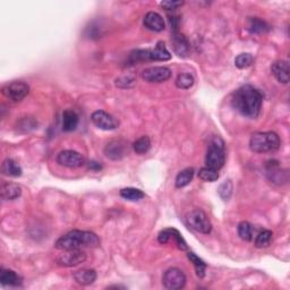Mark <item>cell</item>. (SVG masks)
<instances>
[{
  "label": "cell",
  "mask_w": 290,
  "mask_h": 290,
  "mask_svg": "<svg viewBox=\"0 0 290 290\" xmlns=\"http://www.w3.org/2000/svg\"><path fill=\"white\" fill-rule=\"evenodd\" d=\"M171 42H173V47L176 54L179 57H186L190 54V43L187 41L186 36L181 33H175L173 39H171Z\"/></svg>",
  "instance_id": "cell-16"
},
{
  "label": "cell",
  "mask_w": 290,
  "mask_h": 290,
  "mask_svg": "<svg viewBox=\"0 0 290 290\" xmlns=\"http://www.w3.org/2000/svg\"><path fill=\"white\" fill-rule=\"evenodd\" d=\"M95 167H97V170L101 169V166H100V165H97V162H91V165H90V168H91V169H95Z\"/></svg>",
  "instance_id": "cell-36"
},
{
  "label": "cell",
  "mask_w": 290,
  "mask_h": 290,
  "mask_svg": "<svg viewBox=\"0 0 290 290\" xmlns=\"http://www.w3.org/2000/svg\"><path fill=\"white\" fill-rule=\"evenodd\" d=\"M30 92V88L26 83L20 81H15L11 83L7 84L5 88L2 89V93L5 95L8 99H10L14 102H19L23 99H25V97Z\"/></svg>",
  "instance_id": "cell-7"
},
{
  "label": "cell",
  "mask_w": 290,
  "mask_h": 290,
  "mask_svg": "<svg viewBox=\"0 0 290 290\" xmlns=\"http://www.w3.org/2000/svg\"><path fill=\"white\" fill-rule=\"evenodd\" d=\"M142 77L148 83H163L171 77V71L168 67L163 66L149 67L143 71Z\"/></svg>",
  "instance_id": "cell-9"
},
{
  "label": "cell",
  "mask_w": 290,
  "mask_h": 290,
  "mask_svg": "<svg viewBox=\"0 0 290 290\" xmlns=\"http://www.w3.org/2000/svg\"><path fill=\"white\" fill-rule=\"evenodd\" d=\"M1 171L3 175L9 176V177H19L22 175V168H20L17 162H15L11 159H6L2 163Z\"/></svg>",
  "instance_id": "cell-23"
},
{
  "label": "cell",
  "mask_w": 290,
  "mask_h": 290,
  "mask_svg": "<svg viewBox=\"0 0 290 290\" xmlns=\"http://www.w3.org/2000/svg\"><path fill=\"white\" fill-rule=\"evenodd\" d=\"M271 72L279 83L288 84L290 80V68L287 60H278L272 64Z\"/></svg>",
  "instance_id": "cell-14"
},
{
  "label": "cell",
  "mask_w": 290,
  "mask_h": 290,
  "mask_svg": "<svg viewBox=\"0 0 290 290\" xmlns=\"http://www.w3.org/2000/svg\"><path fill=\"white\" fill-rule=\"evenodd\" d=\"M158 240L160 244H168L169 242H173L177 245V247L182 251H186L189 246L185 242V239L183 238L181 232L178 230L174 229V228H168V229L162 230L158 236Z\"/></svg>",
  "instance_id": "cell-13"
},
{
  "label": "cell",
  "mask_w": 290,
  "mask_h": 290,
  "mask_svg": "<svg viewBox=\"0 0 290 290\" xmlns=\"http://www.w3.org/2000/svg\"><path fill=\"white\" fill-rule=\"evenodd\" d=\"M267 175L270 178V181L273 183L281 182V173H280V167L279 163L277 161H270L267 165Z\"/></svg>",
  "instance_id": "cell-31"
},
{
  "label": "cell",
  "mask_w": 290,
  "mask_h": 290,
  "mask_svg": "<svg viewBox=\"0 0 290 290\" xmlns=\"http://www.w3.org/2000/svg\"><path fill=\"white\" fill-rule=\"evenodd\" d=\"M254 63V58L251 54H240L236 57L235 65L237 68L245 69L252 66V64Z\"/></svg>",
  "instance_id": "cell-33"
},
{
  "label": "cell",
  "mask_w": 290,
  "mask_h": 290,
  "mask_svg": "<svg viewBox=\"0 0 290 290\" xmlns=\"http://www.w3.org/2000/svg\"><path fill=\"white\" fill-rule=\"evenodd\" d=\"M91 120L97 128L103 130H113L119 126V121L110 113L103 111V110H97V111L93 112Z\"/></svg>",
  "instance_id": "cell-10"
},
{
  "label": "cell",
  "mask_w": 290,
  "mask_h": 290,
  "mask_svg": "<svg viewBox=\"0 0 290 290\" xmlns=\"http://www.w3.org/2000/svg\"><path fill=\"white\" fill-rule=\"evenodd\" d=\"M280 145V137L275 132H257L250 140V148L255 153L276 152Z\"/></svg>",
  "instance_id": "cell-3"
},
{
  "label": "cell",
  "mask_w": 290,
  "mask_h": 290,
  "mask_svg": "<svg viewBox=\"0 0 290 290\" xmlns=\"http://www.w3.org/2000/svg\"><path fill=\"white\" fill-rule=\"evenodd\" d=\"M160 5L166 10H175L177 8L182 7L184 5V1H171V0H168V1H162Z\"/></svg>",
  "instance_id": "cell-35"
},
{
  "label": "cell",
  "mask_w": 290,
  "mask_h": 290,
  "mask_svg": "<svg viewBox=\"0 0 290 290\" xmlns=\"http://www.w3.org/2000/svg\"><path fill=\"white\" fill-rule=\"evenodd\" d=\"M198 177L201 181L206 183H213L219 179L218 170L209 168V167H204L198 171Z\"/></svg>",
  "instance_id": "cell-29"
},
{
  "label": "cell",
  "mask_w": 290,
  "mask_h": 290,
  "mask_svg": "<svg viewBox=\"0 0 290 290\" xmlns=\"http://www.w3.org/2000/svg\"><path fill=\"white\" fill-rule=\"evenodd\" d=\"M151 148V140L149 136H141L138 140L134 142L133 149L137 154H145Z\"/></svg>",
  "instance_id": "cell-28"
},
{
  "label": "cell",
  "mask_w": 290,
  "mask_h": 290,
  "mask_svg": "<svg viewBox=\"0 0 290 290\" xmlns=\"http://www.w3.org/2000/svg\"><path fill=\"white\" fill-rule=\"evenodd\" d=\"M85 260H87V253L81 250L64 251L63 254H60L56 259L58 265L66 268L76 267V265H80L81 263L85 262Z\"/></svg>",
  "instance_id": "cell-8"
},
{
  "label": "cell",
  "mask_w": 290,
  "mask_h": 290,
  "mask_svg": "<svg viewBox=\"0 0 290 290\" xmlns=\"http://www.w3.org/2000/svg\"><path fill=\"white\" fill-rule=\"evenodd\" d=\"M79 126V116L73 110H65L63 113V129L65 132L75 130Z\"/></svg>",
  "instance_id": "cell-21"
},
{
  "label": "cell",
  "mask_w": 290,
  "mask_h": 290,
  "mask_svg": "<svg viewBox=\"0 0 290 290\" xmlns=\"http://www.w3.org/2000/svg\"><path fill=\"white\" fill-rule=\"evenodd\" d=\"M22 195V189L17 184L7 183L1 186V197L5 201H14Z\"/></svg>",
  "instance_id": "cell-18"
},
{
  "label": "cell",
  "mask_w": 290,
  "mask_h": 290,
  "mask_svg": "<svg viewBox=\"0 0 290 290\" xmlns=\"http://www.w3.org/2000/svg\"><path fill=\"white\" fill-rule=\"evenodd\" d=\"M224 161H226V152H224V144L221 138L215 136L212 138V141L207 149L205 163L209 168L219 170L221 169Z\"/></svg>",
  "instance_id": "cell-4"
},
{
  "label": "cell",
  "mask_w": 290,
  "mask_h": 290,
  "mask_svg": "<svg viewBox=\"0 0 290 290\" xmlns=\"http://www.w3.org/2000/svg\"><path fill=\"white\" fill-rule=\"evenodd\" d=\"M100 239L95 232L72 230L56 242V248L60 251L81 250L82 247H97Z\"/></svg>",
  "instance_id": "cell-2"
},
{
  "label": "cell",
  "mask_w": 290,
  "mask_h": 290,
  "mask_svg": "<svg viewBox=\"0 0 290 290\" xmlns=\"http://www.w3.org/2000/svg\"><path fill=\"white\" fill-rule=\"evenodd\" d=\"M187 257H189V260L193 263L197 277L204 278V276H205V270H206V264L204 263V261L199 259L197 255H195L194 253H192V252H190L189 254H187Z\"/></svg>",
  "instance_id": "cell-26"
},
{
  "label": "cell",
  "mask_w": 290,
  "mask_h": 290,
  "mask_svg": "<svg viewBox=\"0 0 290 290\" xmlns=\"http://www.w3.org/2000/svg\"><path fill=\"white\" fill-rule=\"evenodd\" d=\"M238 235L245 242H251L253 238V228L251 223L243 221L238 224Z\"/></svg>",
  "instance_id": "cell-32"
},
{
  "label": "cell",
  "mask_w": 290,
  "mask_h": 290,
  "mask_svg": "<svg viewBox=\"0 0 290 290\" xmlns=\"http://www.w3.org/2000/svg\"><path fill=\"white\" fill-rule=\"evenodd\" d=\"M247 28L250 30V32L253 34L267 33V32L270 30V27H269V25L264 22V20L257 18V17H250V18H248Z\"/></svg>",
  "instance_id": "cell-22"
},
{
  "label": "cell",
  "mask_w": 290,
  "mask_h": 290,
  "mask_svg": "<svg viewBox=\"0 0 290 290\" xmlns=\"http://www.w3.org/2000/svg\"><path fill=\"white\" fill-rule=\"evenodd\" d=\"M194 84V77L189 73H183L179 74L176 79V87L182 90H189Z\"/></svg>",
  "instance_id": "cell-30"
},
{
  "label": "cell",
  "mask_w": 290,
  "mask_h": 290,
  "mask_svg": "<svg viewBox=\"0 0 290 290\" xmlns=\"http://www.w3.org/2000/svg\"><path fill=\"white\" fill-rule=\"evenodd\" d=\"M0 283L2 286H17L22 285V278L13 270H8V269H1L0 272Z\"/></svg>",
  "instance_id": "cell-20"
},
{
  "label": "cell",
  "mask_w": 290,
  "mask_h": 290,
  "mask_svg": "<svg viewBox=\"0 0 290 290\" xmlns=\"http://www.w3.org/2000/svg\"><path fill=\"white\" fill-rule=\"evenodd\" d=\"M194 177V169L193 168H186L182 170L181 173L178 174L177 178H176V187L177 189H183L189 185V184L193 181Z\"/></svg>",
  "instance_id": "cell-24"
},
{
  "label": "cell",
  "mask_w": 290,
  "mask_h": 290,
  "mask_svg": "<svg viewBox=\"0 0 290 290\" xmlns=\"http://www.w3.org/2000/svg\"><path fill=\"white\" fill-rule=\"evenodd\" d=\"M128 153V144L122 140L110 141L104 148L105 157L111 160H121Z\"/></svg>",
  "instance_id": "cell-12"
},
{
  "label": "cell",
  "mask_w": 290,
  "mask_h": 290,
  "mask_svg": "<svg viewBox=\"0 0 290 290\" xmlns=\"http://www.w3.org/2000/svg\"><path fill=\"white\" fill-rule=\"evenodd\" d=\"M231 103L240 115L254 119L260 115L263 96L252 85H243L237 89L231 97Z\"/></svg>",
  "instance_id": "cell-1"
},
{
  "label": "cell",
  "mask_w": 290,
  "mask_h": 290,
  "mask_svg": "<svg viewBox=\"0 0 290 290\" xmlns=\"http://www.w3.org/2000/svg\"><path fill=\"white\" fill-rule=\"evenodd\" d=\"M272 237H273V232L271 230L261 231L255 238V243H254L255 246L257 248L269 247L272 242Z\"/></svg>",
  "instance_id": "cell-27"
},
{
  "label": "cell",
  "mask_w": 290,
  "mask_h": 290,
  "mask_svg": "<svg viewBox=\"0 0 290 290\" xmlns=\"http://www.w3.org/2000/svg\"><path fill=\"white\" fill-rule=\"evenodd\" d=\"M171 58L170 52L162 41H159L153 49H150V60L167 61Z\"/></svg>",
  "instance_id": "cell-19"
},
{
  "label": "cell",
  "mask_w": 290,
  "mask_h": 290,
  "mask_svg": "<svg viewBox=\"0 0 290 290\" xmlns=\"http://www.w3.org/2000/svg\"><path fill=\"white\" fill-rule=\"evenodd\" d=\"M143 23H144V26L146 28H149L150 31L153 32H161L166 28V23L165 20H163L162 16L160 14L155 13V11H149V13L145 15Z\"/></svg>",
  "instance_id": "cell-15"
},
{
  "label": "cell",
  "mask_w": 290,
  "mask_h": 290,
  "mask_svg": "<svg viewBox=\"0 0 290 290\" xmlns=\"http://www.w3.org/2000/svg\"><path fill=\"white\" fill-rule=\"evenodd\" d=\"M57 162L67 168H80L85 163V159L81 153L73 150H65L57 155Z\"/></svg>",
  "instance_id": "cell-11"
},
{
  "label": "cell",
  "mask_w": 290,
  "mask_h": 290,
  "mask_svg": "<svg viewBox=\"0 0 290 290\" xmlns=\"http://www.w3.org/2000/svg\"><path fill=\"white\" fill-rule=\"evenodd\" d=\"M120 196L122 198L127 199L130 202H137L144 197L145 194L142 191L137 189H133V187H127V189H122L120 191Z\"/></svg>",
  "instance_id": "cell-25"
},
{
  "label": "cell",
  "mask_w": 290,
  "mask_h": 290,
  "mask_svg": "<svg viewBox=\"0 0 290 290\" xmlns=\"http://www.w3.org/2000/svg\"><path fill=\"white\" fill-rule=\"evenodd\" d=\"M185 221L190 228L201 234L209 235L212 230L210 219L207 218L205 212L199 209L190 211L185 216Z\"/></svg>",
  "instance_id": "cell-5"
},
{
  "label": "cell",
  "mask_w": 290,
  "mask_h": 290,
  "mask_svg": "<svg viewBox=\"0 0 290 290\" xmlns=\"http://www.w3.org/2000/svg\"><path fill=\"white\" fill-rule=\"evenodd\" d=\"M97 272L95 270H90V269H82L73 275L74 280L81 286L92 285L97 280Z\"/></svg>",
  "instance_id": "cell-17"
},
{
  "label": "cell",
  "mask_w": 290,
  "mask_h": 290,
  "mask_svg": "<svg viewBox=\"0 0 290 290\" xmlns=\"http://www.w3.org/2000/svg\"><path fill=\"white\" fill-rule=\"evenodd\" d=\"M162 284L169 290H179L185 287L186 276L179 269L171 268L163 273Z\"/></svg>",
  "instance_id": "cell-6"
},
{
  "label": "cell",
  "mask_w": 290,
  "mask_h": 290,
  "mask_svg": "<svg viewBox=\"0 0 290 290\" xmlns=\"http://www.w3.org/2000/svg\"><path fill=\"white\" fill-rule=\"evenodd\" d=\"M231 193H232V184L230 181L224 182L222 185L219 187V194L224 199V201H228V199L230 198Z\"/></svg>",
  "instance_id": "cell-34"
}]
</instances>
